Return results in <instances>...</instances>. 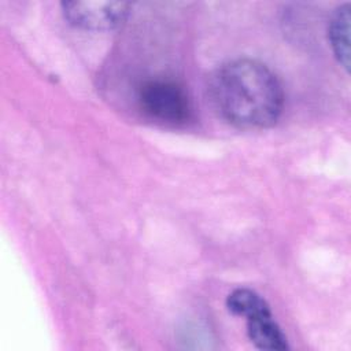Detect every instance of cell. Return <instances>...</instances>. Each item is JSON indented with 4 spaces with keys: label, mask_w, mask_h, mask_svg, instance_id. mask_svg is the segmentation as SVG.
I'll use <instances>...</instances> for the list:
<instances>
[{
    "label": "cell",
    "mask_w": 351,
    "mask_h": 351,
    "mask_svg": "<svg viewBox=\"0 0 351 351\" xmlns=\"http://www.w3.org/2000/svg\"><path fill=\"white\" fill-rule=\"evenodd\" d=\"M210 95L219 115L243 128L271 126L284 106V92L277 77L252 59L222 64L211 77Z\"/></svg>",
    "instance_id": "obj_1"
},
{
    "label": "cell",
    "mask_w": 351,
    "mask_h": 351,
    "mask_svg": "<svg viewBox=\"0 0 351 351\" xmlns=\"http://www.w3.org/2000/svg\"><path fill=\"white\" fill-rule=\"evenodd\" d=\"M228 308L247 321V333L251 343L266 351H282L288 348L287 337L273 318L269 304L255 291L237 288L226 299Z\"/></svg>",
    "instance_id": "obj_2"
},
{
    "label": "cell",
    "mask_w": 351,
    "mask_h": 351,
    "mask_svg": "<svg viewBox=\"0 0 351 351\" xmlns=\"http://www.w3.org/2000/svg\"><path fill=\"white\" fill-rule=\"evenodd\" d=\"M138 101L147 115L166 123H184L192 111L185 89L169 80L145 82L140 88Z\"/></svg>",
    "instance_id": "obj_3"
},
{
    "label": "cell",
    "mask_w": 351,
    "mask_h": 351,
    "mask_svg": "<svg viewBox=\"0 0 351 351\" xmlns=\"http://www.w3.org/2000/svg\"><path fill=\"white\" fill-rule=\"evenodd\" d=\"M129 3L125 1H64L62 10L64 18L75 27L85 30H112L118 27L129 14Z\"/></svg>",
    "instance_id": "obj_4"
},
{
    "label": "cell",
    "mask_w": 351,
    "mask_h": 351,
    "mask_svg": "<svg viewBox=\"0 0 351 351\" xmlns=\"http://www.w3.org/2000/svg\"><path fill=\"white\" fill-rule=\"evenodd\" d=\"M329 41L339 63L350 69V4L340 5L329 22Z\"/></svg>",
    "instance_id": "obj_5"
}]
</instances>
